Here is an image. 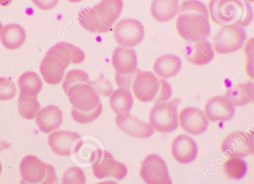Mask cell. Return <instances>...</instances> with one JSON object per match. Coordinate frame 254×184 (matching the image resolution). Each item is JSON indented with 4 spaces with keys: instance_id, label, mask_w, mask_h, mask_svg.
I'll return each instance as SVG.
<instances>
[{
    "instance_id": "obj_21",
    "label": "cell",
    "mask_w": 254,
    "mask_h": 184,
    "mask_svg": "<svg viewBox=\"0 0 254 184\" xmlns=\"http://www.w3.org/2000/svg\"><path fill=\"white\" fill-rule=\"evenodd\" d=\"M81 138L76 132L69 130H55L48 137L49 146L53 152L60 156H69L71 148L75 141Z\"/></svg>"
},
{
    "instance_id": "obj_7",
    "label": "cell",
    "mask_w": 254,
    "mask_h": 184,
    "mask_svg": "<svg viewBox=\"0 0 254 184\" xmlns=\"http://www.w3.org/2000/svg\"><path fill=\"white\" fill-rule=\"evenodd\" d=\"M139 175L146 184H172L167 165L158 154H148L145 157Z\"/></svg>"
},
{
    "instance_id": "obj_44",
    "label": "cell",
    "mask_w": 254,
    "mask_h": 184,
    "mask_svg": "<svg viewBox=\"0 0 254 184\" xmlns=\"http://www.w3.org/2000/svg\"><path fill=\"white\" fill-rule=\"evenodd\" d=\"M11 147V145L5 141H2L0 139V151H3L5 149H8Z\"/></svg>"
},
{
    "instance_id": "obj_33",
    "label": "cell",
    "mask_w": 254,
    "mask_h": 184,
    "mask_svg": "<svg viewBox=\"0 0 254 184\" xmlns=\"http://www.w3.org/2000/svg\"><path fill=\"white\" fill-rule=\"evenodd\" d=\"M102 111H103V106L100 102L94 110L89 111V112H81V111H77V110L72 108L71 116H72L74 121L76 123H79V124H87L97 120L102 114Z\"/></svg>"
},
{
    "instance_id": "obj_47",
    "label": "cell",
    "mask_w": 254,
    "mask_h": 184,
    "mask_svg": "<svg viewBox=\"0 0 254 184\" xmlns=\"http://www.w3.org/2000/svg\"><path fill=\"white\" fill-rule=\"evenodd\" d=\"M67 1L71 2V3H78V2H81L83 0H67Z\"/></svg>"
},
{
    "instance_id": "obj_13",
    "label": "cell",
    "mask_w": 254,
    "mask_h": 184,
    "mask_svg": "<svg viewBox=\"0 0 254 184\" xmlns=\"http://www.w3.org/2000/svg\"><path fill=\"white\" fill-rule=\"evenodd\" d=\"M117 127L128 136L137 139H148L154 134V130L148 123L142 121L137 117L128 114L117 115L115 119Z\"/></svg>"
},
{
    "instance_id": "obj_46",
    "label": "cell",
    "mask_w": 254,
    "mask_h": 184,
    "mask_svg": "<svg viewBox=\"0 0 254 184\" xmlns=\"http://www.w3.org/2000/svg\"><path fill=\"white\" fill-rule=\"evenodd\" d=\"M96 184H119L118 183L114 181H111V180H108V181H102V182L98 183Z\"/></svg>"
},
{
    "instance_id": "obj_42",
    "label": "cell",
    "mask_w": 254,
    "mask_h": 184,
    "mask_svg": "<svg viewBox=\"0 0 254 184\" xmlns=\"http://www.w3.org/2000/svg\"><path fill=\"white\" fill-rule=\"evenodd\" d=\"M244 55L246 60L254 59V38H249L245 41L244 44Z\"/></svg>"
},
{
    "instance_id": "obj_28",
    "label": "cell",
    "mask_w": 254,
    "mask_h": 184,
    "mask_svg": "<svg viewBox=\"0 0 254 184\" xmlns=\"http://www.w3.org/2000/svg\"><path fill=\"white\" fill-rule=\"evenodd\" d=\"M223 171L229 179L241 180L248 172V165L240 157H230L224 162Z\"/></svg>"
},
{
    "instance_id": "obj_1",
    "label": "cell",
    "mask_w": 254,
    "mask_h": 184,
    "mask_svg": "<svg viewBox=\"0 0 254 184\" xmlns=\"http://www.w3.org/2000/svg\"><path fill=\"white\" fill-rule=\"evenodd\" d=\"M207 8L211 20L221 26L245 28L254 17L252 7L244 0H210Z\"/></svg>"
},
{
    "instance_id": "obj_2",
    "label": "cell",
    "mask_w": 254,
    "mask_h": 184,
    "mask_svg": "<svg viewBox=\"0 0 254 184\" xmlns=\"http://www.w3.org/2000/svg\"><path fill=\"white\" fill-rule=\"evenodd\" d=\"M181 100L172 99L154 104L149 113V124L154 131L169 133L179 127L178 108Z\"/></svg>"
},
{
    "instance_id": "obj_20",
    "label": "cell",
    "mask_w": 254,
    "mask_h": 184,
    "mask_svg": "<svg viewBox=\"0 0 254 184\" xmlns=\"http://www.w3.org/2000/svg\"><path fill=\"white\" fill-rule=\"evenodd\" d=\"M37 125L41 132L50 133L57 130L63 123V113L56 105H49L40 110L35 117Z\"/></svg>"
},
{
    "instance_id": "obj_35",
    "label": "cell",
    "mask_w": 254,
    "mask_h": 184,
    "mask_svg": "<svg viewBox=\"0 0 254 184\" xmlns=\"http://www.w3.org/2000/svg\"><path fill=\"white\" fill-rule=\"evenodd\" d=\"M62 184H86L84 171L78 166L69 168L62 177Z\"/></svg>"
},
{
    "instance_id": "obj_43",
    "label": "cell",
    "mask_w": 254,
    "mask_h": 184,
    "mask_svg": "<svg viewBox=\"0 0 254 184\" xmlns=\"http://www.w3.org/2000/svg\"><path fill=\"white\" fill-rule=\"evenodd\" d=\"M245 72L247 75L254 80V59L246 60L245 62Z\"/></svg>"
},
{
    "instance_id": "obj_12",
    "label": "cell",
    "mask_w": 254,
    "mask_h": 184,
    "mask_svg": "<svg viewBox=\"0 0 254 184\" xmlns=\"http://www.w3.org/2000/svg\"><path fill=\"white\" fill-rule=\"evenodd\" d=\"M178 120L184 131L194 136L204 133L209 124L203 111L194 107L183 108L178 114Z\"/></svg>"
},
{
    "instance_id": "obj_34",
    "label": "cell",
    "mask_w": 254,
    "mask_h": 184,
    "mask_svg": "<svg viewBox=\"0 0 254 184\" xmlns=\"http://www.w3.org/2000/svg\"><path fill=\"white\" fill-rule=\"evenodd\" d=\"M184 13L201 14L209 18L207 7L199 0H185L180 3L179 14H184Z\"/></svg>"
},
{
    "instance_id": "obj_23",
    "label": "cell",
    "mask_w": 254,
    "mask_h": 184,
    "mask_svg": "<svg viewBox=\"0 0 254 184\" xmlns=\"http://www.w3.org/2000/svg\"><path fill=\"white\" fill-rule=\"evenodd\" d=\"M179 0H152L151 17L159 23H167L179 14Z\"/></svg>"
},
{
    "instance_id": "obj_17",
    "label": "cell",
    "mask_w": 254,
    "mask_h": 184,
    "mask_svg": "<svg viewBox=\"0 0 254 184\" xmlns=\"http://www.w3.org/2000/svg\"><path fill=\"white\" fill-rule=\"evenodd\" d=\"M47 163L35 155L23 157L20 164L22 180L29 184H38L47 175Z\"/></svg>"
},
{
    "instance_id": "obj_11",
    "label": "cell",
    "mask_w": 254,
    "mask_h": 184,
    "mask_svg": "<svg viewBox=\"0 0 254 184\" xmlns=\"http://www.w3.org/2000/svg\"><path fill=\"white\" fill-rule=\"evenodd\" d=\"M133 96L139 102L148 103L155 100L160 90L159 79L149 71L137 70L131 86Z\"/></svg>"
},
{
    "instance_id": "obj_24",
    "label": "cell",
    "mask_w": 254,
    "mask_h": 184,
    "mask_svg": "<svg viewBox=\"0 0 254 184\" xmlns=\"http://www.w3.org/2000/svg\"><path fill=\"white\" fill-rule=\"evenodd\" d=\"M224 96L235 108L244 106L248 103H254V83L252 81H248L236 84L227 89Z\"/></svg>"
},
{
    "instance_id": "obj_27",
    "label": "cell",
    "mask_w": 254,
    "mask_h": 184,
    "mask_svg": "<svg viewBox=\"0 0 254 184\" xmlns=\"http://www.w3.org/2000/svg\"><path fill=\"white\" fill-rule=\"evenodd\" d=\"M20 93L26 96L37 97L43 88V81L35 72H24L18 80Z\"/></svg>"
},
{
    "instance_id": "obj_14",
    "label": "cell",
    "mask_w": 254,
    "mask_h": 184,
    "mask_svg": "<svg viewBox=\"0 0 254 184\" xmlns=\"http://www.w3.org/2000/svg\"><path fill=\"white\" fill-rule=\"evenodd\" d=\"M123 5V0H102L91 8V11L96 18L110 32L121 15Z\"/></svg>"
},
{
    "instance_id": "obj_39",
    "label": "cell",
    "mask_w": 254,
    "mask_h": 184,
    "mask_svg": "<svg viewBox=\"0 0 254 184\" xmlns=\"http://www.w3.org/2000/svg\"><path fill=\"white\" fill-rule=\"evenodd\" d=\"M134 73L129 74V75H120V74L116 73L115 80L117 85L120 88L127 89L130 90L131 88L132 84H133V79H134Z\"/></svg>"
},
{
    "instance_id": "obj_52",
    "label": "cell",
    "mask_w": 254,
    "mask_h": 184,
    "mask_svg": "<svg viewBox=\"0 0 254 184\" xmlns=\"http://www.w3.org/2000/svg\"><path fill=\"white\" fill-rule=\"evenodd\" d=\"M180 1H181V2H183V1H185V0H179V2Z\"/></svg>"
},
{
    "instance_id": "obj_3",
    "label": "cell",
    "mask_w": 254,
    "mask_h": 184,
    "mask_svg": "<svg viewBox=\"0 0 254 184\" xmlns=\"http://www.w3.org/2000/svg\"><path fill=\"white\" fill-rule=\"evenodd\" d=\"M178 35L190 44L206 39L210 35L209 18L199 14H179L176 20Z\"/></svg>"
},
{
    "instance_id": "obj_36",
    "label": "cell",
    "mask_w": 254,
    "mask_h": 184,
    "mask_svg": "<svg viewBox=\"0 0 254 184\" xmlns=\"http://www.w3.org/2000/svg\"><path fill=\"white\" fill-rule=\"evenodd\" d=\"M17 94L15 83L8 78L0 77V101H9Z\"/></svg>"
},
{
    "instance_id": "obj_31",
    "label": "cell",
    "mask_w": 254,
    "mask_h": 184,
    "mask_svg": "<svg viewBox=\"0 0 254 184\" xmlns=\"http://www.w3.org/2000/svg\"><path fill=\"white\" fill-rule=\"evenodd\" d=\"M54 47L73 64H79L85 59V54L83 50L69 43L59 42Z\"/></svg>"
},
{
    "instance_id": "obj_8",
    "label": "cell",
    "mask_w": 254,
    "mask_h": 184,
    "mask_svg": "<svg viewBox=\"0 0 254 184\" xmlns=\"http://www.w3.org/2000/svg\"><path fill=\"white\" fill-rule=\"evenodd\" d=\"M113 33L120 47L133 48L143 41L145 28L142 23L136 19H123L115 25Z\"/></svg>"
},
{
    "instance_id": "obj_16",
    "label": "cell",
    "mask_w": 254,
    "mask_h": 184,
    "mask_svg": "<svg viewBox=\"0 0 254 184\" xmlns=\"http://www.w3.org/2000/svg\"><path fill=\"white\" fill-rule=\"evenodd\" d=\"M235 107L224 96L211 98L204 106V113L208 121L226 122L232 120L235 114Z\"/></svg>"
},
{
    "instance_id": "obj_41",
    "label": "cell",
    "mask_w": 254,
    "mask_h": 184,
    "mask_svg": "<svg viewBox=\"0 0 254 184\" xmlns=\"http://www.w3.org/2000/svg\"><path fill=\"white\" fill-rule=\"evenodd\" d=\"M38 184H59V178L56 175V169L52 165L47 164V175L45 178Z\"/></svg>"
},
{
    "instance_id": "obj_51",
    "label": "cell",
    "mask_w": 254,
    "mask_h": 184,
    "mask_svg": "<svg viewBox=\"0 0 254 184\" xmlns=\"http://www.w3.org/2000/svg\"><path fill=\"white\" fill-rule=\"evenodd\" d=\"M20 184H27V183L25 182V181H23V180H22V181H20Z\"/></svg>"
},
{
    "instance_id": "obj_10",
    "label": "cell",
    "mask_w": 254,
    "mask_h": 184,
    "mask_svg": "<svg viewBox=\"0 0 254 184\" xmlns=\"http://www.w3.org/2000/svg\"><path fill=\"white\" fill-rule=\"evenodd\" d=\"M66 94L69 97L72 108L81 112L93 111L101 102L99 93L91 82L73 86Z\"/></svg>"
},
{
    "instance_id": "obj_4",
    "label": "cell",
    "mask_w": 254,
    "mask_h": 184,
    "mask_svg": "<svg viewBox=\"0 0 254 184\" xmlns=\"http://www.w3.org/2000/svg\"><path fill=\"white\" fill-rule=\"evenodd\" d=\"M246 38L244 28L235 25L222 26L214 36L212 48L218 54H230L242 48Z\"/></svg>"
},
{
    "instance_id": "obj_38",
    "label": "cell",
    "mask_w": 254,
    "mask_h": 184,
    "mask_svg": "<svg viewBox=\"0 0 254 184\" xmlns=\"http://www.w3.org/2000/svg\"><path fill=\"white\" fill-rule=\"evenodd\" d=\"M159 83H160V90L157 98L154 101V104L167 102L172 97V89L169 83L165 79L159 80Z\"/></svg>"
},
{
    "instance_id": "obj_19",
    "label": "cell",
    "mask_w": 254,
    "mask_h": 184,
    "mask_svg": "<svg viewBox=\"0 0 254 184\" xmlns=\"http://www.w3.org/2000/svg\"><path fill=\"white\" fill-rule=\"evenodd\" d=\"M215 52L212 44L206 39L200 40L187 46L185 50L186 60L194 66H203L212 61Z\"/></svg>"
},
{
    "instance_id": "obj_37",
    "label": "cell",
    "mask_w": 254,
    "mask_h": 184,
    "mask_svg": "<svg viewBox=\"0 0 254 184\" xmlns=\"http://www.w3.org/2000/svg\"><path fill=\"white\" fill-rule=\"evenodd\" d=\"M91 84L99 95L101 94L102 96H106V97H109L114 91L111 81L107 78H104L103 76H101L96 81H93L91 82Z\"/></svg>"
},
{
    "instance_id": "obj_18",
    "label": "cell",
    "mask_w": 254,
    "mask_h": 184,
    "mask_svg": "<svg viewBox=\"0 0 254 184\" xmlns=\"http://www.w3.org/2000/svg\"><path fill=\"white\" fill-rule=\"evenodd\" d=\"M112 66L116 73L129 75L137 69V56L133 48L118 47L112 54Z\"/></svg>"
},
{
    "instance_id": "obj_5",
    "label": "cell",
    "mask_w": 254,
    "mask_h": 184,
    "mask_svg": "<svg viewBox=\"0 0 254 184\" xmlns=\"http://www.w3.org/2000/svg\"><path fill=\"white\" fill-rule=\"evenodd\" d=\"M221 152L229 157H242L253 154L254 135L252 130H236L223 139L220 146Z\"/></svg>"
},
{
    "instance_id": "obj_25",
    "label": "cell",
    "mask_w": 254,
    "mask_h": 184,
    "mask_svg": "<svg viewBox=\"0 0 254 184\" xmlns=\"http://www.w3.org/2000/svg\"><path fill=\"white\" fill-rule=\"evenodd\" d=\"M26 32L23 27L18 24H9L3 26L0 34V41L7 50H16L24 44Z\"/></svg>"
},
{
    "instance_id": "obj_9",
    "label": "cell",
    "mask_w": 254,
    "mask_h": 184,
    "mask_svg": "<svg viewBox=\"0 0 254 184\" xmlns=\"http://www.w3.org/2000/svg\"><path fill=\"white\" fill-rule=\"evenodd\" d=\"M94 176L98 179L113 178L122 181L127 175L126 165L114 158V156L107 151H99L97 160L92 166Z\"/></svg>"
},
{
    "instance_id": "obj_49",
    "label": "cell",
    "mask_w": 254,
    "mask_h": 184,
    "mask_svg": "<svg viewBox=\"0 0 254 184\" xmlns=\"http://www.w3.org/2000/svg\"><path fill=\"white\" fill-rule=\"evenodd\" d=\"M2 28H3V25L0 22V34H1V32H2Z\"/></svg>"
},
{
    "instance_id": "obj_45",
    "label": "cell",
    "mask_w": 254,
    "mask_h": 184,
    "mask_svg": "<svg viewBox=\"0 0 254 184\" xmlns=\"http://www.w3.org/2000/svg\"><path fill=\"white\" fill-rule=\"evenodd\" d=\"M12 0H0V6L6 7L11 5Z\"/></svg>"
},
{
    "instance_id": "obj_50",
    "label": "cell",
    "mask_w": 254,
    "mask_h": 184,
    "mask_svg": "<svg viewBox=\"0 0 254 184\" xmlns=\"http://www.w3.org/2000/svg\"><path fill=\"white\" fill-rule=\"evenodd\" d=\"M2 163H1V161H0V175H1V174H2Z\"/></svg>"
},
{
    "instance_id": "obj_22",
    "label": "cell",
    "mask_w": 254,
    "mask_h": 184,
    "mask_svg": "<svg viewBox=\"0 0 254 184\" xmlns=\"http://www.w3.org/2000/svg\"><path fill=\"white\" fill-rule=\"evenodd\" d=\"M182 68V61L175 55H163L156 59L153 70L161 79H169L178 75Z\"/></svg>"
},
{
    "instance_id": "obj_6",
    "label": "cell",
    "mask_w": 254,
    "mask_h": 184,
    "mask_svg": "<svg viewBox=\"0 0 254 184\" xmlns=\"http://www.w3.org/2000/svg\"><path fill=\"white\" fill-rule=\"evenodd\" d=\"M69 63L70 62L53 46L41 61L40 72L45 82L50 85H57L63 80Z\"/></svg>"
},
{
    "instance_id": "obj_15",
    "label": "cell",
    "mask_w": 254,
    "mask_h": 184,
    "mask_svg": "<svg viewBox=\"0 0 254 184\" xmlns=\"http://www.w3.org/2000/svg\"><path fill=\"white\" fill-rule=\"evenodd\" d=\"M198 148L194 139L187 134H181L173 139L171 153L175 161L181 164H189L194 161Z\"/></svg>"
},
{
    "instance_id": "obj_48",
    "label": "cell",
    "mask_w": 254,
    "mask_h": 184,
    "mask_svg": "<svg viewBox=\"0 0 254 184\" xmlns=\"http://www.w3.org/2000/svg\"><path fill=\"white\" fill-rule=\"evenodd\" d=\"M244 1H245V2H248V4H250V5H251V4L254 3V0H244Z\"/></svg>"
},
{
    "instance_id": "obj_26",
    "label": "cell",
    "mask_w": 254,
    "mask_h": 184,
    "mask_svg": "<svg viewBox=\"0 0 254 184\" xmlns=\"http://www.w3.org/2000/svg\"><path fill=\"white\" fill-rule=\"evenodd\" d=\"M110 97V106L117 115L128 114L133 105V97L130 90L117 88Z\"/></svg>"
},
{
    "instance_id": "obj_30",
    "label": "cell",
    "mask_w": 254,
    "mask_h": 184,
    "mask_svg": "<svg viewBox=\"0 0 254 184\" xmlns=\"http://www.w3.org/2000/svg\"><path fill=\"white\" fill-rule=\"evenodd\" d=\"M17 105L19 114L25 120H33L41 110V105L38 98L26 96L21 93L19 96Z\"/></svg>"
},
{
    "instance_id": "obj_32",
    "label": "cell",
    "mask_w": 254,
    "mask_h": 184,
    "mask_svg": "<svg viewBox=\"0 0 254 184\" xmlns=\"http://www.w3.org/2000/svg\"><path fill=\"white\" fill-rule=\"evenodd\" d=\"M87 83H90V77L87 72L79 69H72L66 72L62 87L65 93H66L68 90L73 86L80 84H87Z\"/></svg>"
},
{
    "instance_id": "obj_29",
    "label": "cell",
    "mask_w": 254,
    "mask_h": 184,
    "mask_svg": "<svg viewBox=\"0 0 254 184\" xmlns=\"http://www.w3.org/2000/svg\"><path fill=\"white\" fill-rule=\"evenodd\" d=\"M78 21L83 29L92 33L103 34L109 32L93 15L91 8H85L80 11Z\"/></svg>"
},
{
    "instance_id": "obj_40",
    "label": "cell",
    "mask_w": 254,
    "mask_h": 184,
    "mask_svg": "<svg viewBox=\"0 0 254 184\" xmlns=\"http://www.w3.org/2000/svg\"><path fill=\"white\" fill-rule=\"evenodd\" d=\"M34 5L42 11H50L57 6L59 0H32Z\"/></svg>"
}]
</instances>
